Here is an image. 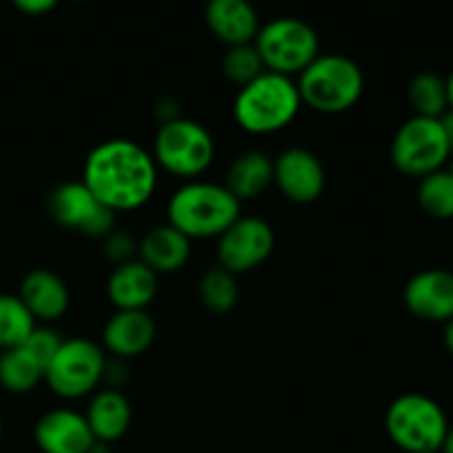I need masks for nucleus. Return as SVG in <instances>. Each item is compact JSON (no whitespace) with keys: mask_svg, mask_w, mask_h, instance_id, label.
I'll list each match as a JSON object with an SVG mask.
<instances>
[{"mask_svg":"<svg viewBox=\"0 0 453 453\" xmlns=\"http://www.w3.org/2000/svg\"><path fill=\"white\" fill-rule=\"evenodd\" d=\"M106 295L115 310H146L157 295V273L140 259L115 265L106 281Z\"/></svg>","mask_w":453,"mask_h":453,"instance_id":"nucleus-18","label":"nucleus"},{"mask_svg":"<svg viewBox=\"0 0 453 453\" xmlns=\"http://www.w3.org/2000/svg\"><path fill=\"white\" fill-rule=\"evenodd\" d=\"M441 453H453V425L447 429V436H445V441H442Z\"/></svg>","mask_w":453,"mask_h":453,"instance_id":"nucleus-34","label":"nucleus"},{"mask_svg":"<svg viewBox=\"0 0 453 453\" xmlns=\"http://www.w3.org/2000/svg\"><path fill=\"white\" fill-rule=\"evenodd\" d=\"M155 164L177 177H197L215 159L211 131L195 119L177 118L159 124L153 144Z\"/></svg>","mask_w":453,"mask_h":453,"instance_id":"nucleus-7","label":"nucleus"},{"mask_svg":"<svg viewBox=\"0 0 453 453\" xmlns=\"http://www.w3.org/2000/svg\"><path fill=\"white\" fill-rule=\"evenodd\" d=\"M135 252H137V243L127 230L113 228L104 237V255L106 259L113 261L115 265H122L127 264V261H133L135 259Z\"/></svg>","mask_w":453,"mask_h":453,"instance_id":"nucleus-29","label":"nucleus"},{"mask_svg":"<svg viewBox=\"0 0 453 453\" xmlns=\"http://www.w3.org/2000/svg\"><path fill=\"white\" fill-rule=\"evenodd\" d=\"M16 7L29 16H40L56 7V0H16Z\"/></svg>","mask_w":453,"mask_h":453,"instance_id":"nucleus-31","label":"nucleus"},{"mask_svg":"<svg viewBox=\"0 0 453 453\" xmlns=\"http://www.w3.org/2000/svg\"><path fill=\"white\" fill-rule=\"evenodd\" d=\"M206 25L228 47L255 42L261 29L259 13L248 0H212L206 7Z\"/></svg>","mask_w":453,"mask_h":453,"instance_id":"nucleus-16","label":"nucleus"},{"mask_svg":"<svg viewBox=\"0 0 453 453\" xmlns=\"http://www.w3.org/2000/svg\"><path fill=\"white\" fill-rule=\"evenodd\" d=\"M140 261H144L153 273H175L188 261L190 239L171 224L153 226L137 243Z\"/></svg>","mask_w":453,"mask_h":453,"instance_id":"nucleus-20","label":"nucleus"},{"mask_svg":"<svg viewBox=\"0 0 453 453\" xmlns=\"http://www.w3.org/2000/svg\"><path fill=\"white\" fill-rule=\"evenodd\" d=\"M274 248V230L261 217H237L217 243V259L221 268L239 274L264 264Z\"/></svg>","mask_w":453,"mask_h":453,"instance_id":"nucleus-11","label":"nucleus"},{"mask_svg":"<svg viewBox=\"0 0 453 453\" xmlns=\"http://www.w3.org/2000/svg\"><path fill=\"white\" fill-rule=\"evenodd\" d=\"M34 438L42 453H88L96 442L84 414L73 410H51L40 416Z\"/></svg>","mask_w":453,"mask_h":453,"instance_id":"nucleus-14","label":"nucleus"},{"mask_svg":"<svg viewBox=\"0 0 453 453\" xmlns=\"http://www.w3.org/2000/svg\"><path fill=\"white\" fill-rule=\"evenodd\" d=\"M62 341L65 339H62L56 330H51V327L35 326V330L31 332L29 339L22 343V348H25L27 352H29L31 357H34L35 361H38L40 365L47 370V365L51 363V358L56 357L58 349H60Z\"/></svg>","mask_w":453,"mask_h":453,"instance_id":"nucleus-28","label":"nucleus"},{"mask_svg":"<svg viewBox=\"0 0 453 453\" xmlns=\"http://www.w3.org/2000/svg\"><path fill=\"white\" fill-rule=\"evenodd\" d=\"M274 181V162L261 150H246L237 155L226 173L224 186L239 199L259 197Z\"/></svg>","mask_w":453,"mask_h":453,"instance_id":"nucleus-21","label":"nucleus"},{"mask_svg":"<svg viewBox=\"0 0 453 453\" xmlns=\"http://www.w3.org/2000/svg\"><path fill=\"white\" fill-rule=\"evenodd\" d=\"M445 82H447V100H449V109H453V71Z\"/></svg>","mask_w":453,"mask_h":453,"instance_id":"nucleus-35","label":"nucleus"},{"mask_svg":"<svg viewBox=\"0 0 453 453\" xmlns=\"http://www.w3.org/2000/svg\"><path fill=\"white\" fill-rule=\"evenodd\" d=\"M106 357L88 339H65L44 370V380L60 398H82L91 394L104 376Z\"/></svg>","mask_w":453,"mask_h":453,"instance_id":"nucleus-8","label":"nucleus"},{"mask_svg":"<svg viewBox=\"0 0 453 453\" xmlns=\"http://www.w3.org/2000/svg\"><path fill=\"white\" fill-rule=\"evenodd\" d=\"M385 429L398 449L407 453L441 451L449 429L445 410L425 394H403L385 411Z\"/></svg>","mask_w":453,"mask_h":453,"instance_id":"nucleus-5","label":"nucleus"},{"mask_svg":"<svg viewBox=\"0 0 453 453\" xmlns=\"http://www.w3.org/2000/svg\"><path fill=\"white\" fill-rule=\"evenodd\" d=\"M88 453H111V449H109V445H106V442H93V447L91 449H88Z\"/></svg>","mask_w":453,"mask_h":453,"instance_id":"nucleus-36","label":"nucleus"},{"mask_svg":"<svg viewBox=\"0 0 453 453\" xmlns=\"http://www.w3.org/2000/svg\"><path fill=\"white\" fill-rule=\"evenodd\" d=\"M0 434H3V420H0Z\"/></svg>","mask_w":453,"mask_h":453,"instance_id":"nucleus-37","label":"nucleus"},{"mask_svg":"<svg viewBox=\"0 0 453 453\" xmlns=\"http://www.w3.org/2000/svg\"><path fill=\"white\" fill-rule=\"evenodd\" d=\"M442 339H445L447 352H449L453 357V317L445 323V332H442Z\"/></svg>","mask_w":453,"mask_h":453,"instance_id":"nucleus-33","label":"nucleus"},{"mask_svg":"<svg viewBox=\"0 0 453 453\" xmlns=\"http://www.w3.org/2000/svg\"><path fill=\"white\" fill-rule=\"evenodd\" d=\"M418 203L429 217L436 219H453V175L451 171L429 173L420 177Z\"/></svg>","mask_w":453,"mask_h":453,"instance_id":"nucleus-26","label":"nucleus"},{"mask_svg":"<svg viewBox=\"0 0 453 453\" xmlns=\"http://www.w3.org/2000/svg\"><path fill=\"white\" fill-rule=\"evenodd\" d=\"M301 104L319 113H343L363 96L365 78L352 58L343 53H319L296 80Z\"/></svg>","mask_w":453,"mask_h":453,"instance_id":"nucleus-4","label":"nucleus"},{"mask_svg":"<svg viewBox=\"0 0 453 453\" xmlns=\"http://www.w3.org/2000/svg\"><path fill=\"white\" fill-rule=\"evenodd\" d=\"M199 301L215 314L230 312L239 301L237 277L221 265L206 270L199 279Z\"/></svg>","mask_w":453,"mask_h":453,"instance_id":"nucleus-24","label":"nucleus"},{"mask_svg":"<svg viewBox=\"0 0 453 453\" xmlns=\"http://www.w3.org/2000/svg\"><path fill=\"white\" fill-rule=\"evenodd\" d=\"M157 326L146 310H115L113 317L106 321L102 339L104 348L115 358L140 357L153 345Z\"/></svg>","mask_w":453,"mask_h":453,"instance_id":"nucleus-15","label":"nucleus"},{"mask_svg":"<svg viewBox=\"0 0 453 453\" xmlns=\"http://www.w3.org/2000/svg\"><path fill=\"white\" fill-rule=\"evenodd\" d=\"M301 109L296 82L288 75L264 71L259 78L239 88L233 115L239 127L255 135H268L286 128Z\"/></svg>","mask_w":453,"mask_h":453,"instance_id":"nucleus-3","label":"nucleus"},{"mask_svg":"<svg viewBox=\"0 0 453 453\" xmlns=\"http://www.w3.org/2000/svg\"><path fill=\"white\" fill-rule=\"evenodd\" d=\"M82 184L113 212L140 208L157 188L153 155L133 140L100 142L84 162Z\"/></svg>","mask_w":453,"mask_h":453,"instance_id":"nucleus-1","label":"nucleus"},{"mask_svg":"<svg viewBox=\"0 0 453 453\" xmlns=\"http://www.w3.org/2000/svg\"><path fill=\"white\" fill-rule=\"evenodd\" d=\"M264 71V60H261L255 42L228 47V51L221 58V73H224L233 84H239V88L246 87V84L252 82L255 78H259Z\"/></svg>","mask_w":453,"mask_h":453,"instance_id":"nucleus-27","label":"nucleus"},{"mask_svg":"<svg viewBox=\"0 0 453 453\" xmlns=\"http://www.w3.org/2000/svg\"><path fill=\"white\" fill-rule=\"evenodd\" d=\"M44 379V367L25 348L0 354V385L12 394H27Z\"/></svg>","mask_w":453,"mask_h":453,"instance_id":"nucleus-22","label":"nucleus"},{"mask_svg":"<svg viewBox=\"0 0 453 453\" xmlns=\"http://www.w3.org/2000/svg\"><path fill=\"white\" fill-rule=\"evenodd\" d=\"M128 379V367L122 358H113L109 361L106 358V365H104V376H102V383L109 385V389H119Z\"/></svg>","mask_w":453,"mask_h":453,"instance_id":"nucleus-30","label":"nucleus"},{"mask_svg":"<svg viewBox=\"0 0 453 453\" xmlns=\"http://www.w3.org/2000/svg\"><path fill=\"white\" fill-rule=\"evenodd\" d=\"M274 162V184L295 203L317 202L326 188V168L321 159L308 149L292 146Z\"/></svg>","mask_w":453,"mask_h":453,"instance_id":"nucleus-12","label":"nucleus"},{"mask_svg":"<svg viewBox=\"0 0 453 453\" xmlns=\"http://www.w3.org/2000/svg\"><path fill=\"white\" fill-rule=\"evenodd\" d=\"M432 453H441V451H432Z\"/></svg>","mask_w":453,"mask_h":453,"instance_id":"nucleus-39","label":"nucleus"},{"mask_svg":"<svg viewBox=\"0 0 453 453\" xmlns=\"http://www.w3.org/2000/svg\"><path fill=\"white\" fill-rule=\"evenodd\" d=\"M84 418H87L93 438L97 442L111 445V442L119 441L131 427V403L119 389H100L88 403Z\"/></svg>","mask_w":453,"mask_h":453,"instance_id":"nucleus-19","label":"nucleus"},{"mask_svg":"<svg viewBox=\"0 0 453 453\" xmlns=\"http://www.w3.org/2000/svg\"><path fill=\"white\" fill-rule=\"evenodd\" d=\"M34 330L35 319L20 296L0 295V348H20Z\"/></svg>","mask_w":453,"mask_h":453,"instance_id":"nucleus-25","label":"nucleus"},{"mask_svg":"<svg viewBox=\"0 0 453 453\" xmlns=\"http://www.w3.org/2000/svg\"><path fill=\"white\" fill-rule=\"evenodd\" d=\"M449 171H451V175H453V159H451V168H449Z\"/></svg>","mask_w":453,"mask_h":453,"instance_id":"nucleus-38","label":"nucleus"},{"mask_svg":"<svg viewBox=\"0 0 453 453\" xmlns=\"http://www.w3.org/2000/svg\"><path fill=\"white\" fill-rule=\"evenodd\" d=\"M403 301L414 317L432 323H447L453 317V273L442 268L416 273L405 283Z\"/></svg>","mask_w":453,"mask_h":453,"instance_id":"nucleus-13","label":"nucleus"},{"mask_svg":"<svg viewBox=\"0 0 453 453\" xmlns=\"http://www.w3.org/2000/svg\"><path fill=\"white\" fill-rule=\"evenodd\" d=\"M449 157L451 149L441 119L414 115L398 127L392 140V162L405 175L425 177L436 173Z\"/></svg>","mask_w":453,"mask_h":453,"instance_id":"nucleus-9","label":"nucleus"},{"mask_svg":"<svg viewBox=\"0 0 453 453\" xmlns=\"http://www.w3.org/2000/svg\"><path fill=\"white\" fill-rule=\"evenodd\" d=\"M18 296L34 314V319H40V321H56L69 310L71 303L65 279L47 268H35L27 273Z\"/></svg>","mask_w":453,"mask_h":453,"instance_id":"nucleus-17","label":"nucleus"},{"mask_svg":"<svg viewBox=\"0 0 453 453\" xmlns=\"http://www.w3.org/2000/svg\"><path fill=\"white\" fill-rule=\"evenodd\" d=\"M49 215L60 226L93 239H104L115 228V212L97 202L82 181H65L49 193Z\"/></svg>","mask_w":453,"mask_h":453,"instance_id":"nucleus-10","label":"nucleus"},{"mask_svg":"<svg viewBox=\"0 0 453 453\" xmlns=\"http://www.w3.org/2000/svg\"><path fill=\"white\" fill-rule=\"evenodd\" d=\"M168 224L188 239L219 237L237 217L242 202L224 184L190 180L168 199Z\"/></svg>","mask_w":453,"mask_h":453,"instance_id":"nucleus-2","label":"nucleus"},{"mask_svg":"<svg viewBox=\"0 0 453 453\" xmlns=\"http://www.w3.org/2000/svg\"><path fill=\"white\" fill-rule=\"evenodd\" d=\"M255 47L265 71L292 78L319 56V35L310 22L295 16H281L261 25Z\"/></svg>","mask_w":453,"mask_h":453,"instance_id":"nucleus-6","label":"nucleus"},{"mask_svg":"<svg viewBox=\"0 0 453 453\" xmlns=\"http://www.w3.org/2000/svg\"><path fill=\"white\" fill-rule=\"evenodd\" d=\"M441 127H442V131H445V137H447V142H449V149L453 155V109H447V113L442 115Z\"/></svg>","mask_w":453,"mask_h":453,"instance_id":"nucleus-32","label":"nucleus"},{"mask_svg":"<svg viewBox=\"0 0 453 453\" xmlns=\"http://www.w3.org/2000/svg\"><path fill=\"white\" fill-rule=\"evenodd\" d=\"M407 97H410L414 113L420 118L441 119L449 109L445 78H441L434 71H423V73L414 75L410 88H407Z\"/></svg>","mask_w":453,"mask_h":453,"instance_id":"nucleus-23","label":"nucleus"}]
</instances>
